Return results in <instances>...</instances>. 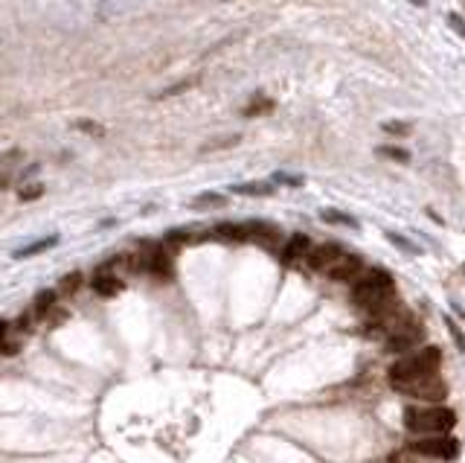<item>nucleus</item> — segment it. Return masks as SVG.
<instances>
[{"label": "nucleus", "mask_w": 465, "mask_h": 463, "mask_svg": "<svg viewBox=\"0 0 465 463\" xmlns=\"http://www.w3.org/2000/svg\"><path fill=\"white\" fill-rule=\"evenodd\" d=\"M392 294H396V283H392V277L381 269H372L355 280V286H352V303L361 306V309H378L392 300Z\"/></svg>", "instance_id": "f257e3e1"}, {"label": "nucleus", "mask_w": 465, "mask_h": 463, "mask_svg": "<svg viewBox=\"0 0 465 463\" xmlns=\"http://www.w3.org/2000/svg\"><path fill=\"white\" fill-rule=\"evenodd\" d=\"M439 364H442V353H439V349H436V347H425V349H416V353H410V356H401L387 370V376H390L392 388H396V385H404V382H413V379L439 373Z\"/></svg>", "instance_id": "f03ea898"}, {"label": "nucleus", "mask_w": 465, "mask_h": 463, "mask_svg": "<svg viewBox=\"0 0 465 463\" xmlns=\"http://www.w3.org/2000/svg\"><path fill=\"white\" fill-rule=\"evenodd\" d=\"M457 423V414L445 405H413L404 411V428L413 434H445Z\"/></svg>", "instance_id": "7ed1b4c3"}, {"label": "nucleus", "mask_w": 465, "mask_h": 463, "mask_svg": "<svg viewBox=\"0 0 465 463\" xmlns=\"http://www.w3.org/2000/svg\"><path fill=\"white\" fill-rule=\"evenodd\" d=\"M407 448L416 457H430V460H457L459 457V440L450 434H425L419 440H410Z\"/></svg>", "instance_id": "20e7f679"}, {"label": "nucleus", "mask_w": 465, "mask_h": 463, "mask_svg": "<svg viewBox=\"0 0 465 463\" xmlns=\"http://www.w3.org/2000/svg\"><path fill=\"white\" fill-rule=\"evenodd\" d=\"M396 390L404 394V397H410V399L425 402V405H439L448 397V385L439 379V373L421 376V379H413V382H404V385H396Z\"/></svg>", "instance_id": "39448f33"}, {"label": "nucleus", "mask_w": 465, "mask_h": 463, "mask_svg": "<svg viewBox=\"0 0 465 463\" xmlns=\"http://www.w3.org/2000/svg\"><path fill=\"white\" fill-rule=\"evenodd\" d=\"M140 269L163 280V277H172V260H169V254L160 245H146L143 254L137 257V271Z\"/></svg>", "instance_id": "423d86ee"}, {"label": "nucleus", "mask_w": 465, "mask_h": 463, "mask_svg": "<svg viewBox=\"0 0 465 463\" xmlns=\"http://www.w3.org/2000/svg\"><path fill=\"white\" fill-rule=\"evenodd\" d=\"M419 341H421V327L407 318L401 327H396L387 335V349L390 353H407V349H413Z\"/></svg>", "instance_id": "0eeeda50"}, {"label": "nucleus", "mask_w": 465, "mask_h": 463, "mask_svg": "<svg viewBox=\"0 0 465 463\" xmlns=\"http://www.w3.org/2000/svg\"><path fill=\"white\" fill-rule=\"evenodd\" d=\"M341 257H343V248L337 245V242H326V245H314L312 251H308L305 265L312 271H323V274H326Z\"/></svg>", "instance_id": "6e6552de"}, {"label": "nucleus", "mask_w": 465, "mask_h": 463, "mask_svg": "<svg viewBox=\"0 0 465 463\" xmlns=\"http://www.w3.org/2000/svg\"><path fill=\"white\" fill-rule=\"evenodd\" d=\"M91 289L99 294V298H117V294L122 291V280L111 271V265H102V269L93 274Z\"/></svg>", "instance_id": "1a4fd4ad"}, {"label": "nucleus", "mask_w": 465, "mask_h": 463, "mask_svg": "<svg viewBox=\"0 0 465 463\" xmlns=\"http://www.w3.org/2000/svg\"><path fill=\"white\" fill-rule=\"evenodd\" d=\"M247 224H250V242H256L267 251L279 248V242H283V233L274 224H267V221H247Z\"/></svg>", "instance_id": "9d476101"}, {"label": "nucleus", "mask_w": 465, "mask_h": 463, "mask_svg": "<svg viewBox=\"0 0 465 463\" xmlns=\"http://www.w3.org/2000/svg\"><path fill=\"white\" fill-rule=\"evenodd\" d=\"M361 271H363V262H361V257H352V254H343L341 260H337L332 269L326 271L332 280H341V283H346V280H355V277H361Z\"/></svg>", "instance_id": "9b49d317"}, {"label": "nucleus", "mask_w": 465, "mask_h": 463, "mask_svg": "<svg viewBox=\"0 0 465 463\" xmlns=\"http://www.w3.org/2000/svg\"><path fill=\"white\" fill-rule=\"evenodd\" d=\"M209 236H216V239H221V242H250V224L221 221V224H216Z\"/></svg>", "instance_id": "f8f14e48"}, {"label": "nucleus", "mask_w": 465, "mask_h": 463, "mask_svg": "<svg viewBox=\"0 0 465 463\" xmlns=\"http://www.w3.org/2000/svg\"><path fill=\"white\" fill-rule=\"evenodd\" d=\"M312 239H308L305 233H294L291 239H285V248H283V265H291L297 260H305L308 251H312Z\"/></svg>", "instance_id": "ddd939ff"}, {"label": "nucleus", "mask_w": 465, "mask_h": 463, "mask_svg": "<svg viewBox=\"0 0 465 463\" xmlns=\"http://www.w3.org/2000/svg\"><path fill=\"white\" fill-rule=\"evenodd\" d=\"M21 161H23L21 149H9L6 154H0V190H6L12 184V178L21 170Z\"/></svg>", "instance_id": "4468645a"}, {"label": "nucleus", "mask_w": 465, "mask_h": 463, "mask_svg": "<svg viewBox=\"0 0 465 463\" xmlns=\"http://www.w3.org/2000/svg\"><path fill=\"white\" fill-rule=\"evenodd\" d=\"M21 329L9 320H0V356H18L21 353Z\"/></svg>", "instance_id": "2eb2a0df"}, {"label": "nucleus", "mask_w": 465, "mask_h": 463, "mask_svg": "<svg viewBox=\"0 0 465 463\" xmlns=\"http://www.w3.org/2000/svg\"><path fill=\"white\" fill-rule=\"evenodd\" d=\"M55 300H59V291H38V298L32 303V318L35 320H47L50 312L55 309Z\"/></svg>", "instance_id": "dca6fc26"}, {"label": "nucleus", "mask_w": 465, "mask_h": 463, "mask_svg": "<svg viewBox=\"0 0 465 463\" xmlns=\"http://www.w3.org/2000/svg\"><path fill=\"white\" fill-rule=\"evenodd\" d=\"M53 245H59V236H47V239H41V242H32V245H26V248L15 251V260H26V257L44 254V251H50Z\"/></svg>", "instance_id": "f3484780"}, {"label": "nucleus", "mask_w": 465, "mask_h": 463, "mask_svg": "<svg viewBox=\"0 0 465 463\" xmlns=\"http://www.w3.org/2000/svg\"><path fill=\"white\" fill-rule=\"evenodd\" d=\"M198 85V76H192V79H183V82H178V85H172V88H166V91H160L158 93V100H172V96H178V93H187L189 88H195Z\"/></svg>", "instance_id": "a211bd4d"}, {"label": "nucleus", "mask_w": 465, "mask_h": 463, "mask_svg": "<svg viewBox=\"0 0 465 463\" xmlns=\"http://www.w3.org/2000/svg\"><path fill=\"white\" fill-rule=\"evenodd\" d=\"M224 204H227V199H224V195H216V192H204L192 201L195 210H209V207H224Z\"/></svg>", "instance_id": "6ab92c4d"}, {"label": "nucleus", "mask_w": 465, "mask_h": 463, "mask_svg": "<svg viewBox=\"0 0 465 463\" xmlns=\"http://www.w3.org/2000/svg\"><path fill=\"white\" fill-rule=\"evenodd\" d=\"M233 192H242V195H271L274 187L265 184V181H253V184H238V187H233Z\"/></svg>", "instance_id": "aec40b11"}, {"label": "nucleus", "mask_w": 465, "mask_h": 463, "mask_svg": "<svg viewBox=\"0 0 465 463\" xmlns=\"http://www.w3.org/2000/svg\"><path fill=\"white\" fill-rule=\"evenodd\" d=\"M79 286H82V274H79V271H73V274L61 277V283H59V294H76V291H79Z\"/></svg>", "instance_id": "412c9836"}, {"label": "nucleus", "mask_w": 465, "mask_h": 463, "mask_svg": "<svg viewBox=\"0 0 465 463\" xmlns=\"http://www.w3.org/2000/svg\"><path fill=\"white\" fill-rule=\"evenodd\" d=\"M267 111H274V102L265 100V96H256V102H250L245 108V117H256V114H267Z\"/></svg>", "instance_id": "4be33fe9"}, {"label": "nucleus", "mask_w": 465, "mask_h": 463, "mask_svg": "<svg viewBox=\"0 0 465 463\" xmlns=\"http://www.w3.org/2000/svg\"><path fill=\"white\" fill-rule=\"evenodd\" d=\"M323 221H334V224H346V228H355V219H349L346 213H341V210H323Z\"/></svg>", "instance_id": "5701e85b"}, {"label": "nucleus", "mask_w": 465, "mask_h": 463, "mask_svg": "<svg viewBox=\"0 0 465 463\" xmlns=\"http://www.w3.org/2000/svg\"><path fill=\"white\" fill-rule=\"evenodd\" d=\"M242 140V134H227V137H218V140H209V143L204 146V152H213V149H227L233 143H238Z\"/></svg>", "instance_id": "b1692460"}, {"label": "nucleus", "mask_w": 465, "mask_h": 463, "mask_svg": "<svg viewBox=\"0 0 465 463\" xmlns=\"http://www.w3.org/2000/svg\"><path fill=\"white\" fill-rule=\"evenodd\" d=\"M378 154H384V158H392V161H399V163H407V161H410V154H407L404 149H392V146H381V149H378Z\"/></svg>", "instance_id": "393cba45"}, {"label": "nucleus", "mask_w": 465, "mask_h": 463, "mask_svg": "<svg viewBox=\"0 0 465 463\" xmlns=\"http://www.w3.org/2000/svg\"><path fill=\"white\" fill-rule=\"evenodd\" d=\"M41 192H44V187H41V184H30V187H21L18 199H21V201H35Z\"/></svg>", "instance_id": "a878e982"}, {"label": "nucleus", "mask_w": 465, "mask_h": 463, "mask_svg": "<svg viewBox=\"0 0 465 463\" xmlns=\"http://www.w3.org/2000/svg\"><path fill=\"white\" fill-rule=\"evenodd\" d=\"M73 125H76L79 131H84V134H102V131H105L102 125H96V122H91V120H76Z\"/></svg>", "instance_id": "bb28decb"}, {"label": "nucleus", "mask_w": 465, "mask_h": 463, "mask_svg": "<svg viewBox=\"0 0 465 463\" xmlns=\"http://www.w3.org/2000/svg\"><path fill=\"white\" fill-rule=\"evenodd\" d=\"M445 327H448L450 332H454V341H457V347H459V349H465V335H462V329L454 324V318H448V315H445Z\"/></svg>", "instance_id": "cd10ccee"}, {"label": "nucleus", "mask_w": 465, "mask_h": 463, "mask_svg": "<svg viewBox=\"0 0 465 463\" xmlns=\"http://www.w3.org/2000/svg\"><path fill=\"white\" fill-rule=\"evenodd\" d=\"M384 131H390V134H407L410 129H407V125H399V122H384Z\"/></svg>", "instance_id": "c85d7f7f"}, {"label": "nucleus", "mask_w": 465, "mask_h": 463, "mask_svg": "<svg viewBox=\"0 0 465 463\" xmlns=\"http://www.w3.org/2000/svg\"><path fill=\"white\" fill-rule=\"evenodd\" d=\"M448 21L454 24V26H457V33L465 38V24H462V18H459V15H454V12H450V15H448Z\"/></svg>", "instance_id": "c756f323"}, {"label": "nucleus", "mask_w": 465, "mask_h": 463, "mask_svg": "<svg viewBox=\"0 0 465 463\" xmlns=\"http://www.w3.org/2000/svg\"><path fill=\"white\" fill-rule=\"evenodd\" d=\"M413 3H416V6H425V0H413Z\"/></svg>", "instance_id": "7c9ffc66"}]
</instances>
